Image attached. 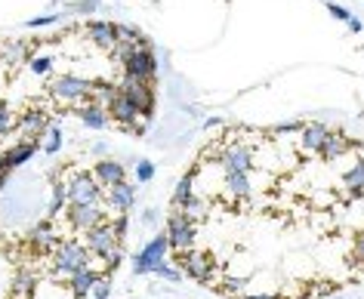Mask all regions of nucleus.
Instances as JSON below:
<instances>
[{"label":"nucleus","instance_id":"nucleus-1","mask_svg":"<svg viewBox=\"0 0 364 299\" xmlns=\"http://www.w3.org/2000/svg\"><path fill=\"white\" fill-rule=\"evenodd\" d=\"M182 275L223 299H327L364 281V142L318 121L225 126L173 192Z\"/></svg>","mask_w":364,"mask_h":299},{"label":"nucleus","instance_id":"nucleus-2","mask_svg":"<svg viewBox=\"0 0 364 299\" xmlns=\"http://www.w3.org/2000/svg\"><path fill=\"white\" fill-rule=\"evenodd\" d=\"M31 59V43L28 40H0V68L6 75H19Z\"/></svg>","mask_w":364,"mask_h":299},{"label":"nucleus","instance_id":"nucleus-3","mask_svg":"<svg viewBox=\"0 0 364 299\" xmlns=\"http://www.w3.org/2000/svg\"><path fill=\"white\" fill-rule=\"evenodd\" d=\"M80 34L102 53H112L117 47V25L114 22H87L84 28H80Z\"/></svg>","mask_w":364,"mask_h":299},{"label":"nucleus","instance_id":"nucleus-4","mask_svg":"<svg viewBox=\"0 0 364 299\" xmlns=\"http://www.w3.org/2000/svg\"><path fill=\"white\" fill-rule=\"evenodd\" d=\"M10 136H16V142H25L19 139V112H13V105L0 99V139H10Z\"/></svg>","mask_w":364,"mask_h":299},{"label":"nucleus","instance_id":"nucleus-5","mask_svg":"<svg viewBox=\"0 0 364 299\" xmlns=\"http://www.w3.org/2000/svg\"><path fill=\"white\" fill-rule=\"evenodd\" d=\"M53 22H56V16H43V19H31L28 25L31 28H41V25H53Z\"/></svg>","mask_w":364,"mask_h":299}]
</instances>
